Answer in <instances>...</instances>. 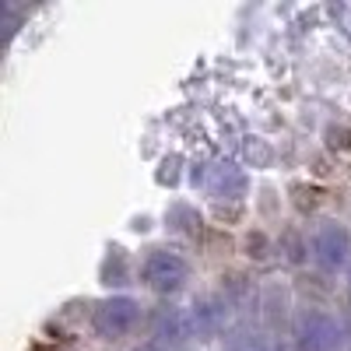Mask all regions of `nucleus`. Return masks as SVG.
I'll return each instance as SVG.
<instances>
[{
	"label": "nucleus",
	"mask_w": 351,
	"mask_h": 351,
	"mask_svg": "<svg viewBox=\"0 0 351 351\" xmlns=\"http://www.w3.org/2000/svg\"><path fill=\"white\" fill-rule=\"evenodd\" d=\"M137 278L148 291H155L162 299H172L190 285V260L169 246H152L137 263Z\"/></svg>",
	"instance_id": "1"
},
{
	"label": "nucleus",
	"mask_w": 351,
	"mask_h": 351,
	"mask_svg": "<svg viewBox=\"0 0 351 351\" xmlns=\"http://www.w3.org/2000/svg\"><path fill=\"white\" fill-rule=\"evenodd\" d=\"M193 186H200L204 197L218 204H239L250 193V176L232 158H204L193 165Z\"/></svg>",
	"instance_id": "2"
},
{
	"label": "nucleus",
	"mask_w": 351,
	"mask_h": 351,
	"mask_svg": "<svg viewBox=\"0 0 351 351\" xmlns=\"http://www.w3.org/2000/svg\"><path fill=\"white\" fill-rule=\"evenodd\" d=\"M291 344H295V351H344L348 334H344V324L334 313L319 309V306H309L295 316Z\"/></svg>",
	"instance_id": "3"
},
{
	"label": "nucleus",
	"mask_w": 351,
	"mask_h": 351,
	"mask_svg": "<svg viewBox=\"0 0 351 351\" xmlns=\"http://www.w3.org/2000/svg\"><path fill=\"white\" fill-rule=\"evenodd\" d=\"M141 302L134 295H109L92 309V334L99 341H123L141 324Z\"/></svg>",
	"instance_id": "4"
},
{
	"label": "nucleus",
	"mask_w": 351,
	"mask_h": 351,
	"mask_svg": "<svg viewBox=\"0 0 351 351\" xmlns=\"http://www.w3.org/2000/svg\"><path fill=\"white\" fill-rule=\"evenodd\" d=\"M309 260L324 274H337L351 263V232L341 221H319L309 236Z\"/></svg>",
	"instance_id": "5"
},
{
	"label": "nucleus",
	"mask_w": 351,
	"mask_h": 351,
	"mask_svg": "<svg viewBox=\"0 0 351 351\" xmlns=\"http://www.w3.org/2000/svg\"><path fill=\"white\" fill-rule=\"evenodd\" d=\"M190 316V330L193 337H221L232 324V302L221 295V291H200V295L186 306Z\"/></svg>",
	"instance_id": "6"
},
{
	"label": "nucleus",
	"mask_w": 351,
	"mask_h": 351,
	"mask_svg": "<svg viewBox=\"0 0 351 351\" xmlns=\"http://www.w3.org/2000/svg\"><path fill=\"white\" fill-rule=\"evenodd\" d=\"M148 330H152V337H155L158 344H169V348H176V351H183L180 344H186V341L193 337L190 316H186V309H180V306H155V313H152V319H148Z\"/></svg>",
	"instance_id": "7"
},
{
	"label": "nucleus",
	"mask_w": 351,
	"mask_h": 351,
	"mask_svg": "<svg viewBox=\"0 0 351 351\" xmlns=\"http://www.w3.org/2000/svg\"><path fill=\"white\" fill-rule=\"evenodd\" d=\"M225 351H285L263 327H239L225 337Z\"/></svg>",
	"instance_id": "8"
},
{
	"label": "nucleus",
	"mask_w": 351,
	"mask_h": 351,
	"mask_svg": "<svg viewBox=\"0 0 351 351\" xmlns=\"http://www.w3.org/2000/svg\"><path fill=\"white\" fill-rule=\"evenodd\" d=\"M348 295H351V267H348Z\"/></svg>",
	"instance_id": "9"
},
{
	"label": "nucleus",
	"mask_w": 351,
	"mask_h": 351,
	"mask_svg": "<svg viewBox=\"0 0 351 351\" xmlns=\"http://www.w3.org/2000/svg\"><path fill=\"white\" fill-rule=\"evenodd\" d=\"M134 351H155V348H134Z\"/></svg>",
	"instance_id": "10"
},
{
	"label": "nucleus",
	"mask_w": 351,
	"mask_h": 351,
	"mask_svg": "<svg viewBox=\"0 0 351 351\" xmlns=\"http://www.w3.org/2000/svg\"><path fill=\"white\" fill-rule=\"evenodd\" d=\"M183 351H193V348H183Z\"/></svg>",
	"instance_id": "11"
}]
</instances>
